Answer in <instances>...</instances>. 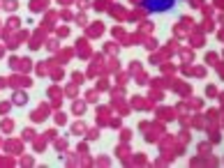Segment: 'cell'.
I'll return each mask as SVG.
<instances>
[{
  "mask_svg": "<svg viewBox=\"0 0 224 168\" xmlns=\"http://www.w3.org/2000/svg\"><path fill=\"white\" fill-rule=\"evenodd\" d=\"M143 7L148 12H169L176 7V0H143Z\"/></svg>",
  "mask_w": 224,
  "mask_h": 168,
  "instance_id": "1",
  "label": "cell"
}]
</instances>
